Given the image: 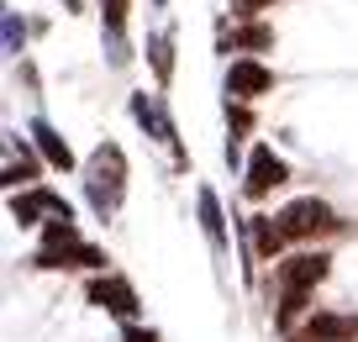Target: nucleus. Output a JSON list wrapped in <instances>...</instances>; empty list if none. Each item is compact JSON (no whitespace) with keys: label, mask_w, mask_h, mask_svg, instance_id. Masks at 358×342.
I'll use <instances>...</instances> for the list:
<instances>
[{"label":"nucleus","mask_w":358,"mask_h":342,"mask_svg":"<svg viewBox=\"0 0 358 342\" xmlns=\"http://www.w3.org/2000/svg\"><path fill=\"white\" fill-rule=\"evenodd\" d=\"M332 274V258L322 253V248H306V253H290L274 264V290H280V306H274V327L290 332L295 321L306 316V306H311V290L322 285V279Z\"/></svg>","instance_id":"obj_1"},{"label":"nucleus","mask_w":358,"mask_h":342,"mask_svg":"<svg viewBox=\"0 0 358 342\" xmlns=\"http://www.w3.org/2000/svg\"><path fill=\"white\" fill-rule=\"evenodd\" d=\"M268 6H280V0H232V16L237 22H253V16L268 11Z\"/></svg>","instance_id":"obj_20"},{"label":"nucleus","mask_w":358,"mask_h":342,"mask_svg":"<svg viewBox=\"0 0 358 342\" xmlns=\"http://www.w3.org/2000/svg\"><path fill=\"white\" fill-rule=\"evenodd\" d=\"M32 179H37V158L27 153V148H22V137L11 132V137H6V190L16 195V190H27Z\"/></svg>","instance_id":"obj_14"},{"label":"nucleus","mask_w":358,"mask_h":342,"mask_svg":"<svg viewBox=\"0 0 358 342\" xmlns=\"http://www.w3.org/2000/svg\"><path fill=\"white\" fill-rule=\"evenodd\" d=\"M268 90H274V69H264L258 58H237V64L227 69V100H237V106L268 95Z\"/></svg>","instance_id":"obj_7"},{"label":"nucleus","mask_w":358,"mask_h":342,"mask_svg":"<svg viewBox=\"0 0 358 342\" xmlns=\"http://www.w3.org/2000/svg\"><path fill=\"white\" fill-rule=\"evenodd\" d=\"M280 227H285V237H290V243H316V237H332V232H343L337 211L327 206V200H316V195L290 200V206L280 211Z\"/></svg>","instance_id":"obj_3"},{"label":"nucleus","mask_w":358,"mask_h":342,"mask_svg":"<svg viewBox=\"0 0 358 342\" xmlns=\"http://www.w3.org/2000/svg\"><path fill=\"white\" fill-rule=\"evenodd\" d=\"M85 195H90V206H95V216H101V221L116 216V206H122V195H127V153L116 143H101L95 153H90V164H85Z\"/></svg>","instance_id":"obj_2"},{"label":"nucleus","mask_w":358,"mask_h":342,"mask_svg":"<svg viewBox=\"0 0 358 342\" xmlns=\"http://www.w3.org/2000/svg\"><path fill=\"white\" fill-rule=\"evenodd\" d=\"M195 206H201V227H206V237H211V248L222 253V248H227V216H222V200H216V190L201 185V190H195Z\"/></svg>","instance_id":"obj_15"},{"label":"nucleus","mask_w":358,"mask_h":342,"mask_svg":"<svg viewBox=\"0 0 358 342\" xmlns=\"http://www.w3.org/2000/svg\"><path fill=\"white\" fill-rule=\"evenodd\" d=\"M64 195H53V190H22V195H11V221L16 227H48L53 216H64Z\"/></svg>","instance_id":"obj_8"},{"label":"nucleus","mask_w":358,"mask_h":342,"mask_svg":"<svg viewBox=\"0 0 358 342\" xmlns=\"http://www.w3.org/2000/svg\"><path fill=\"white\" fill-rule=\"evenodd\" d=\"M127 6L132 0H101V22H106V53H111V64H127Z\"/></svg>","instance_id":"obj_12"},{"label":"nucleus","mask_w":358,"mask_h":342,"mask_svg":"<svg viewBox=\"0 0 358 342\" xmlns=\"http://www.w3.org/2000/svg\"><path fill=\"white\" fill-rule=\"evenodd\" d=\"M274 43V27H258V22H243L232 32V48L237 53H264V48Z\"/></svg>","instance_id":"obj_18"},{"label":"nucleus","mask_w":358,"mask_h":342,"mask_svg":"<svg viewBox=\"0 0 358 342\" xmlns=\"http://www.w3.org/2000/svg\"><path fill=\"white\" fill-rule=\"evenodd\" d=\"M306 342H358V316H348V311H316V316H306Z\"/></svg>","instance_id":"obj_11"},{"label":"nucleus","mask_w":358,"mask_h":342,"mask_svg":"<svg viewBox=\"0 0 358 342\" xmlns=\"http://www.w3.org/2000/svg\"><path fill=\"white\" fill-rule=\"evenodd\" d=\"M85 300L95 311H106V316H116L122 327H127V321H137V290L127 285L122 274H95L85 285Z\"/></svg>","instance_id":"obj_4"},{"label":"nucleus","mask_w":358,"mask_h":342,"mask_svg":"<svg viewBox=\"0 0 358 342\" xmlns=\"http://www.w3.org/2000/svg\"><path fill=\"white\" fill-rule=\"evenodd\" d=\"M37 269H90V274H111V258H106V248H95V243H69V248H37V258H32Z\"/></svg>","instance_id":"obj_6"},{"label":"nucleus","mask_w":358,"mask_h":342,"mask_svg":"<svg viewBox=\"0 0 358 342\" xmlns=\"http://www.w3.org/2000/svg\"><path fill=\"white\" fill-rule=\"evenodd\" d=\"M122 342H158V332L143 327V321H127V327H122Z\"/></svg>","instance_id":"obj_21"},{"label":"nucleus","mask_w":358,"mask_h":342,"mask_svg":"<svg viewBox=\"0 0 358 342\" xmlns=\"http://www.w3.org/2000/svg\"><path fill=\"white\" fill-rule=\"evenodd\" d=\"M22 37H27L22 16H16V11H6V53H22Z\"/></svg>","instance_id":"obj_19"},{"label":"nucleus","mask_w":358,"mask_h":342,"mask_svg":"<svg viewBox=\"0 0 358 342\" xmlns=\"http://www.w3.org/2000/svg\"><path fill=\"white\" fill-rule=\"evenodd\" d=\"M248 237H253V253L264 258V264H280V253H285V227H280V216H253L248 221Z\"/></svg>","instance_id":"obj_13"},{"label":"nucleus","mask_w":358,"mask_h":342,"mask_svg":"<svg viewBox=\"0 0 358 342\" xmlns=\"http://www.w3.org/2000/svg\"><path fill=\"white\" fill-rule=\"evenodd\" d=\"M148 64H153L158 90L174 79V37H169V32H148Z\"/></svg>","instance_id":"obj_16"},{"label":"nucleus","mask_w":358,"mask_h":342,"mask_svg":"<svg viewBox=\"0 0 358 342\" xmlns=\"http://www.w3.org/2000/svg\"><path fill=\"white\" fill-rule=\"evenodd\" d=\"M158 6H164V0H158Z\"/></svg>","instance_id":"obj_22"},{"label":"nucleus","mask_w":358,"mask_h":342,"mask_svg":"<svg viewBox=\"0 0 358 342\" xmlns=\"http://www.w3.org/2000/svg\"><path fill=\"white\" fill-rule=\"evenodd\" d=\"M285 179H290V164H285L268 143H258L253 153H248V174H243V195L248 200H264L268 190H280Z\"/></svg>","instance_id":"obj_5"},{"label":"nucleus","mask_w":358,"mask_h":342,"mask_svg":"<svg viewBox=\"0 0 358 342\" xmlns=\"http://www.w3.org/2000/svg\"><path fill=\"white\" fill-rule=\"evenodd\" d=\"M27 132H32V143H37V153H43L48 169H58V174H69V169H74V148L64 143V132H58L48 116H32V127H27Z\"/></svg>","instance_id":"obj_10"},{"label":"nucleus","mask_w":358,"mask_h":342,"mask_svg":"<svg viewBox=\"0 0 358 342\" xmlns=\"http://www.w3.org/2000/svg\"><path fill=\"white\" fill-rule=\"evenodd\" d=\"M132 116H137V127H143L148 137H158L164 148H174V153H179V132H174V122H169V111H164V95L137 90V95H132Z\"/></svg>","instance_id":"obj_9"},{"label":"nucleus","mask_w":358,"mask_h":342,"mask_svg":"<svg viewBox=\"0 0 358 342\" xmlns=\"http://www.w3.org/2000/svg\"><path fill=\"white\" fill-rule=\"evenodd\" d=\"M69 243H85V237H79L74 211H64V216H53V221L43 227V248H69Z\"/></svg>","instance_id":"obj_17"}]
</instances>
